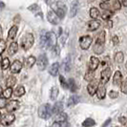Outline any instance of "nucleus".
Segmentation results:
<instances>
[{
  "instance_id": "nucleus-1",
  "label": "nucleus",
  "mask_w": 127,
  "mask_h": 127,
  "mask_svg": "<svg viewBox=\"0 0 127 127\" xmlns=\"http://www.w3.org/2000/svg\"><path fill=\"white\" fill-rule=\"evenodd\" d=\"M57 45V36L53 32H43L40 35V46L42 48L53 49Z\"/></svg>"
},
{
  "instance_id": "nucleus-2",
  "label": "nucleus",
  "mask_w": 127,
  "mask_h": 127,
  "mask_svg": "<svg viewBox=\"0 0 127 127\" xmlns=\"http://www.w3.org/2000/svg\"><path fill=\"white\" fill-rule=\"evenodd\" d=\"M34 42V37H33V34L31 32H27L26 34L23 35V37L21 38V48L24 50V51H28L29 49L32 48V46L33 45Z\"/></svg>"
},
{
  "instance_id": "nucleus-3",
  "label": "nucleus",
  "mask_w": 127,
  "mask_h": 127,
  "mask_svg": "<svg viewBox=\"0 0 127 127\" xmlns=\"http://www.w3.org/2000/svg\"><path fill=\"white\" fill-rule=\"evenodd\" d=\"M53 114V107L49 103H45L38 108V116L43 120H48Z\"/></svg>"
},
{
  "instance_id": "nucleus-4",
  "label": "nucleus",
  "mask_w": 127,
  "mask_h": 127,
  "mask_svg": "<svg viewBox=\"0 0 127 127\" xmlns=\"http://www.w3.org/2000/svg\"><path fill=\"white\" fill-rule=\"evenodd\" d=\"M15 120V117L14 115L12 114V113H7L5 114L0 120V123L3 125V126H9L13 123V121Z\"/></svg>"
},
{
  "instance_id": "nucleus-5",
  "label": "nucleus",
  "mask_w": 127,
  "mask_h": 127,
  "mask_svg": "<svg viewBox=\"0 0 127 127\" xmlns=\"http://www.w3.org/2000/svg\"><path fill=\"white\" fill-rule=\"evenodd\" d=\"M92 37L90 35H83L79 38V45L82 50H88L92 44Z\"/></svg>"
},
{
  "instance_id": "nucleus-6",
  "label": "nucleus",
  "mask_w": 127,
  "mask_h": 127,
  "mask_svg": "<svg viewBox=\"0 0 127 127\" xmlns=\"http://www.w3.org/2000/svg\"><path fill=\"white\" fill-rule=\"evenodd\" d=\"M55 7H56L55 8V12L58 15V17L60 19L63 18L64 16H65V13H66V6H65V4L59 1V2H57V4H56Z\"/></svg>"
},
{
  "instance_id": "nucleus-7",
  "label": "nucleus",
  "mask_w": 127,
  "mask_h": 127,
  "mask_svg": "<svg viewBox=\"0 0 127 127\" xmlns=\"http://www.w3.org/2000/svg\"><path fill=\"white\" fill-rule=\"evenodd\" d=\"M36 65H37L38 69L40 71H44L48 65V58L46 57V55H40L38 58L36 59Z\"/></svg>"
},
{
  "instance_id": "nucleus-8",
  "label": "nucleus",
  "mask_w": 127,
  "mask_h": 127,
  "mask_svg": "<svg viewBox=\"0 0 127 127\" xmlns=\"http://www.w3.org/2000/svg\"><path fill=\"white\" fill-rule=\"evenodd\" d=\"M98 85H99V81L97 79H94V80L90 81L88 86H87V91H88L90 95H94L96 93V90L98 88Z\"/></svg>"
},
{
  "instance_id": "nucleus-9",
  "label": "nucleus",
  "mask_w": 127,
  "mask_h": 127,
  "mask_svg": "<svg viewBox=\"0 0 127 127\" xmlns=\"http://www.w3.org/2000/svg\"><path fill=\"white\" fill-rule=\"evenodd\" d=\"M111 74H112V72H111L110 67H107L104 70H102L101 74H100V83L106 84V83L108 82L110 77H111Z\"/></svg>"
},
{
  "instance_id": "nucleus-10",
  "label": "nucleus",
  "mask_w": 127,
  "mask_h": 127,
  "mask_svg": "<svg viewBox=\"0 0 127 127\" xmlns=\"http://www.w3.org/2000/svg\"><path fill=\"white\" fill-rule=\"evenodd\" d=\"M47 19H48V21L50 23L54 24V25H57L59 23V21H60V18L58 17V15L53 10L48 12V13H47Z\"/></svg>"
},
{
  "instance_id": "nucleus-11",
  "label": "nucleus",
  "mask_w": 127,
  "mask_h": 127,
  "mask_svg": "<svg viewBox=\"0 0 127 127\" xmlns=\"http://www.w3.org/2000/svg\"><path fill=\"white\" fill-rule=\"evenodd\" d=\"M18 108H19L18 100H14V99L9 101L6 105V110H7V112H9V113L14 112V111H16Z\"/></svg>"
},
{
  "instance_id": "nucleus-12",
  "label": "nucleus",
  "mask_w": 127,
  "mask_h": 127,
  "mask_svg": "<svg viewBox=\"0 0 127 127\" xmlns=\"http://www.w3.org/2000/svg\"><path fill=\"white\" fill-rule=\"evenodd\" d=\"M99 26H100V22L98 20H96V19L95 20L93 19V20H91L87 23V30L90 31V32H94V31L97 30L99 28Z\"/></svg>"
},
{
  "instance_id": "nucleus-13",
  "label": "nucleus",
  "mask_w": 127,
  "mask_h": 127,
  "mask_svg": "<svg viewBox=\"0 0 127 127\" xmlns=\"http://www.w3.org/2000/svg\"><path fill=\"white\" fill-rule=\"evenodd\" d=\"M95 94H96V96H97L98 99H103L105 97V95H106V88H105L104 84L99 83L98 88L96 90V93Z\"/></svg>"
},
{
  "instance_id": "nucleus-14",
  "label": "nucleus",
  "mask_w": 127,
  "mask_h": 127,
  "mask_svg": "<svg viewBox=\"0 0 127 127\" xmlns=\"http://www.w3.org/2000/svg\"><path fill=\"white\" fill-rule=\"evenodd\" d=\"M22 67H23V65L19 60H14L13 64L11 65V72L13 74H18L22 69Z\"/></svg>"
},
{
  "instance_id": "nucleus-15",
  "label": "nucleus",
  "mask_w": 127,
  "mask_h": 127,
  "mask_svg": "<svg viewBox=\"0 0 127 127\" xmlns=\"http://www.w3.org/2000/svg\"><path fill=\"white\" fill-rule=\"evenodd\" d=\"M99 65V59L95 57H91L89 62V69L92 71H95Z\"/></svg>"
},
{
  "instance_id": "nucleus-16",
  "label": "nucleus",
  "mask_w": 127,
  "mask_h": 127,
  "mask_svg": "<svg viewBox=\"0 0 127 127\" xmlns=\"http://www.w3.org/2000/svg\"><path fill=\"white\" fill-rule=\"evenodd\" d=\"M28 10L29 11H31L32 13H33L35 15H39V16H41V18L43 17V13L41 12V9H40V7L38 6L37 4H32L31 6L28 7Z\"/></svg>"
},
{
  "instance_id": "nucleus-17",
  "label": "nucleus",
  "mask_w": 127,
  "mask_h": 127,
  "mask_svg": "<svg viewBox=\"0 0 127 127\" xmlns=\"http://www.w3.org/2000/svg\"><path fill=\"white\" fill-rule=\"evenodd\" d=\"M122 75L120 71H117L114 74V76H113V83L116 86H121V83H122Z\"/></svg>"
},
{
  "instance_id": "nucleus-18",
  "label": "nucleus",
  "mask_w": 127,
  "mask_h": 127,
  "mask_svg": "<svg viewBox=\"0 0 127 127\" xmlns=\"http://www.w3.org/2000/svg\"><path fill=\"white\" fill-rule=\"evenodd\" d=\"M17 31H18V26L14 25L13 26L11 29H10V31H9V33H8V41H13L14 37L16 36V33H17Z\"/></svg>"
},
{
  "instance_id": "nucleus-19",
  "label": "nucleus",
  "mask_w": 127,
  "mask_h": 127,
  "mask_svg": "<svg viewBox=\"0 0 127 127\" xmlns=\"http://www.w3.org/2000/svg\"><path fill=\"white\" fill-rule=\"evenodd\" d=\"M36 62V59H35V57H32V56H30V57H28L27 58H25V60H24V65H25L26 68H32V66H33V64Z\"/></svg>"
},
{
  "instance_id": "nucleus-20",
  "label": "nucleus",
  "mask_w": 127,
  "mask_h": 127,
  "mask_svg": "<svg viewBox=\"0 0 127 127\" xmlns=\"http://www.w3.org/2000/svg\"><path fill=\"white\" fill-rule=\"evenodd\" d=\"M17 51H18V44L16 42H12L9 46V49H8L9 56H13L14 54L17 53Z\"/></svg>"
},
{
  "instance_id": "nucleus-21",
  "label": "nucleus",
  "mask_w": 127,
  "mask_h": 127,
  "mask_svg": "<svg viewBox=\"0 0 127 127\" xmlns=\"http://www.w3.org/2000/svg\"><path fill=\"white\" fill-rule=\"evenodd\" d=\"M95 43L104 45V43H105V32L104 31H101V32H99L96 34V36H95Z\"/></svg>"
},
{
  "instance_id": "nucleus-22",
  "label": "nucleus",
  "mask_w": 127,
  "mask_h": 127,
  "mask_svg": "<svg viewBox=\"0 0 127 127\" xmlns=\"http://www.w3.org/2000/svg\"><path fill=\"white\" fill-rule=\"evenodd\" d=\"M58 70H59V63L58 62H55L51 65L50 69H49V73L50 75L53 76H56L58 74Z\"/></svg>"
},
{
  "instance_id": "nucleus-23",
  "label": "nucleus",
  "mask_w": 127,
  "mask_h": 127,
  "mask_svg": "<svg viewBox=\"0 0 127 127\" xmlns=\"http://www.w3.org/2000/svg\"><path fill=\"white\" fill-rule=\"evenodd\" d=\"M80 100V98H79V96L78 95H72L69 97V99H68V102H67V105H68V107H71V106H74V105H76L77 104L78 102Z\"/></svg>"
},
{
  "instance_id": "nucleus-24",
  "label": "nucleus",
  "mask_w": 127,
  "mask_h": 127,
  "mask_svg": "<svg viewBox=\"0 0 127 127\" xmlns=\"http://www.w3.org/2000/svg\"><path fill=\"white\" fill-rule=\"evenodd\" d=\"M67 115L65 114L64 112H60V113H58V114L56 115V117H55V121L56 122H65V121H67Z\"/></svg>"
},
{
  "instance_id": "nucleus-25",
  "label": "nucleus",
  "mask_w": 127,
  "mask_h": 127,
  "mask_svg": "<svg viewBox=\"0 0 127 127\" xmlns=\"http://www.w3.org/2000/svg\"><path fill=\"white\" fill-rule=\"evenodd\" d=\"M16 83V77L13 76H10L6 80V86L7 88H13Z\"/></svg>"
},
{
  "instance_id": "nucleus-26",
  "label": "nucleus",
  "mask_w": 127,
  "mask_h": 127,
  "mask_svg": "<svg viewBox=\"0 0 127 127\" xmlns=\"http://www.w3.org/2000/svg\"><path fill=\"white\" fill-rule=\"evenodd\" d=\"M93 51H94L95 55H101L102 53L104 52V45L95 43V45L93 46Z\"/></svg>"
},
{
  "instance_id": "nucleus-27",
  "label": "nucleus",
  "mask_w": 127,
  "mask_h": 127,
  "mask_svg": "<svg viewBox=\"0 0 127 127\" xmlns=\"http://www.w3.org/2000/svg\"><path fill=\"white\" fill-rule=\"evenodd\" d=\"M121 8V2L120 0H114L111 4H110V11H119Z\"/></svg>"
},
{
  "instance_id": "nucleus-28",
  "label": "nucleus",
  "mask_w": 127,
  "mask_h": 127,
  "mask_svg": "<svg viewBox=\"0 0 127 127\" xmlns=\"http://www.w3.org/2000/svg\"><path fill=\"white\" fill-rule=\"evenodd\" d=\"M25 88L22 86V85H19V86H17L16 87V89L14 90V92H13V95H15V96H17V97H19V96H22V95L25 94Z\"/></svg>"
},
{
  "instance_id": "nucleus-29",
  "label": "nucleus",
  "mask_w": 127,
  "mask_h": 127,
  "mask_svg": "<svg viewBox=\"0 0 127 127\" xmlns=\"http://www.w3.org/2000/svg\"><path fill=\"white\" fill-rule=\"evenodd\" d=\"M84 79L86 80V81H92V80H94L95 79V71H92V70H88L86 72V74H85V76H84Z\"/></svg>"
},
{
  "instance_id": "nucleus-30",
  "label": "nucleus",
  "mask_w": 127,
  "mask_h": 127,
  "mask_svg": "<svg viewBox=\"0 0 127 127\" xmlns=\"http://www.w3.org/2000/svg\"><path fill=\"white\" fill-rule=\"evenodd\" d=\"M62 109H63V104H62V102L58 101L53 106V113L58 114V113L62 112Z\"/></svg>"
},
{
  "instance_id": "nucleus-31",
  "label": "nucleus",
  "mask_w": 127,
  "mask_h": 127,
  "mask_svg": "<svg viewBox=\"0 0 127 127\" xmlns=\"http://www.w3.org/2000/svg\"><path fill=\"white\" fill-rule=\"evenodd\" d=\"M123 60H124V55H123V53L122 52L116 53V55H115V61L118 64H121L123 62Z\"/></svg>"
},
{
  "instance_id": "nucleus-32",
  "label": "nucleus",
  "mask_w": 127,
  "mask_h": 127,
  "mask_svg": "<svg viewBox=\"0 0 127 127\" xmlns=\"http://www.w3.org/2000/svg\"><path fill=\"white\" fill-rule=\"evenodd\" d=\"M58 93H59V90L57 88V86H54L51 89V92H50V96H51L52 100H56L58 95Z\"/></svg>"
},
{
  "instance_id": "nucleus-33",
  "label": "nucleus",
  "mask_w": 127,
  "mask_h": 127,
  "mask_svg": "<svg viewBox=\"0 0 127 127\" xmlns=\"http://www.w3.org/2000/svg\"><path fill=\"white\" fill-rule=\"evenodd\" d=\"M99 11L96 9V8H95V7H93V8H91V10H90V16H91V18L93 19H96L98 16H99Z\"/></svg>"
},
{
  "instance_id": "nucleus-34",
  "label": "nucleus",
  "mask_w": 127,
  "mask_h": 127,
  "mask_svg": "<svg viewBox=\"0 0 127 127\" xmlns=\"http://www.w3.org/2000/svg\"><path fill=\"white\" fill-rule=\"evenodd\" d=\"M77 10H78V4L77 2H74L71 6V12H70V16L71 17H74L77 13Z\"/></svg>"
},
{
  "instance_id": "nucleus-35",
  "label": "nucleus",
  "mask_w": 127,
  "mask_h": 127,
  "mask_svg": "<svg viewBox=\"0 0 127 127\" xmlns=\"http://www.w3.org/2000/svg\"><path fill=\"white\" fill-rule=\"evenodd\" d=\"M113 15V13L111 11H103V13H101V18L104 21H109L111 17Z\"/></svg>"
},
{
  "instance_id": "nucleus-36",
  "label": "nucleus",
  "mask_w": 127,
  "mask_h": 127,
  "mask_svg": "<svg viewBox=\"0 0 127 127\" xmlns=\"http://www.w3.org/2000/svg\"><path fill=\"white\" fill-rule=\"evenodd\" d=\"M94 125H95V121H94L93 119H91V118L86 119V120L82 122L83 127H92V126H94Z\"/></svg>"
},
{
  "instance_id": "nucleus-37",
  "label": "nucleus",
  "mask_w": 127,
  "mask_h": 127,
  "mask_svg": "<svg viewBox=\"0 0 127 127\" xmlns=\"http://www.w3.org/2000/svg\"><path fill=\"white\" fill-rule=\"evenodd\" d=\"M68 87H69V89H70L72 92H76V89H77V86H76V82H75V80H74L73 78H70V79L68 80Z\"/></svg>"
},
{
  "instance_id": "nucleus-38",
  "label": "nucleus",
  "mask_w": 127,
  "mask_h": 127,
  "mask_svg": "<svg viewBox=\"0 0 127 127\" xmlns=\"http://www.w3.org/2000/svg\"><path fill=\"white\" fill-rule=\"evenodd\" d=\"M11 66V62H10V59L8 57L3 58V61L1 64V67H2V70H7L9 67Z\"/></svg>"
},
{
  "instance_id": "nucleus-39",
  "label": "nucleus",
  "mask_w": 127,
  "mask_h": 127,
  "mask_svg": "<svg viewBox=\"0 0 127 127\" xmlns=\"http://www.w3.org/2000/svg\"><path fill=\"white\" fill-rule=\"evenodd\" d=\"M13 95V89L12 88H7L3 91V96H4V98H10L11 96Z\"/></svg>"
},
{
  "instance_id": "nucleus-40",
  "label": "nucleus",
  "mask_w": 127,
  "mask_h": 127,
  "mask_svg": "<svg viewBox=\"0 0 127 127\" xmlns=\"http://www.w3.org/2000/svg\"><path fill=\"white\" fill-rule=\"evenodd\" d=\"M59 81H60V84H61V86L63 87L64 89H69V87H68V81H66V79L64 78L63 76H59Z\"/></svg>"
},
{
  "instance_id": "nucleus-41",
  "label": "nucleus",
  "mask_w": 127,
  "mask_h": 127,
  "mask_svg": "<svg viewBox=\"0 0 127 127\" xmlns=\"http://www.w3.org/2000/svg\"><path fill=\"white\" fill-rule=\"evenodd\" d=\"M121 91L123 93V94H125L127 95V77L122 81L121 85Z\"/></svg>"
},
{
  "instance_id": "nucleus-42",
  "label": "nucleus",
  "mask_w": 127,
  "mask_h": 127,
  "mask_svg": "<svg viewBox=\"0 0 127 127\" xmlns=\"http://www.w3.org/2000/svg\"><path fill=\"white\" fill-rule=\"evenodd\" d=\"M64 70L66 72H69L71 68V62H70V57H67L66 60H64Z\"/></svg>"
},
{
  "instance_id": "nucleus-43",
  "label": "nucleus",
  "mask_w": 127,
  "mask_h": 127,
  "mask_svg": "<svg viewBox=\"0 0 127 127\" xmlns=\"http://www.w3.org/2000/svg\"><path fill=\"white\" fill-rule=\"evenodd\" d=\"M6 46V41L4 39H1L0 40V56H1V54H3V52L5 51Z\"/></svg>"
},
{
  "instance_id": "nucleus-44",
  "label": "nucleus",
  "mask_w": 127,
  "mask_h": 127,
  "mask_svg": "<svg viewBox=\"0 0 127 127\" xmlns=\"http://www.w3.org/2000/svg\"><path fill=\"white\" fill-rule=\"evenodd\" d=\"M100 8L104 11H110V4H108L107 2H102L100 3Z\"/></svg>"
},
{
  "instance_id": "nucleus-45",
  "label": "nucleus",
  "mask_w": 127,
  "mask_h": 127,
  "mask_svg": "<svg viewBox=\"0 0 127 127\" xmlns=\"http://www.w3.org/2000/svg\"><path fill=\"white\" fill-rule=\"evenodd\" d=\"M109 64H110V57H104V59L102 60L101 65L103 66V67H106V68H107V66H108Z\"/></svg>"
},
{
  "instance_id": "nucleus-46",
  "label": "nucleus",
  "mask_w": 127,
  "mask_h": 127,
  "mask_svg": "<svg viewBox=\"0 0 127 127\" xmlns=\"http://www.w3.org/2000/svg\"><path fill=\"white\" fill-rule=\"evenodd\" d=\"M7 103H8V102H7L6 98H4V97H0V109L6 107Z\"/></svg>"
},
{
  "instance_id": "nucleus-47",
  "label": "nucleus",
  "mask_w": 127,
  "mask_h": 127,
  "mask_svg": "<svg viewBox=\"0 0 127 127\" xmlns=\"http://www.w3.org/2000/svg\"><path fill=\"white\" fill-rule=\"evenodd\" d=\"M109 96L111 98H117L119 96V93L117 91H110L109 92Z\"/></svg>"
},
{
  "instance_id": "nucleus-48",
  "label": "nucleus",
  "mask_w": 127,
  "mask_h": 127,
  "mask_svg": "<svg viewBox=\"0 0 127 127\" xmlns=\"http://www.w3.org/2000/svg\"><path fill=\"white\" fill-rule=\"evenodd\" d=\"M53 52H54V55H55V56L59 55V47H58V45H56V46L53 48Z\"/></svg>"
},
{
  "instance_id": "nucleus-49",
  "label": "nucleus",
  "mask_w": 127,
  "mask_h": 127,
  "mask_svg": "<svg viewBox=\"0 0 127 127\" xmlns=\"http://www.w3.org/2000/svg\"><path fill=\"white\" fill-rule=\"evenodd\" d=\"M119 121L121 122V124H123V125L127 124V119L125 118V117H121V118L119 119Z\"/></svg>"
},
{
  "instance_id": "nucleus-50",
  "label": "nucleus",
  "mask_w": 127,
  "mask_h": 127,
  "mask_svg": "<svg viewBox=\"0 0 127 127\" xmlns=\"http://www.w3.org/2000/svg\"><path fill=\"white\" fill-rule=\"evenodd\" d=\"M63 124H64V122H54L53 124H52V126L51 127H63Z\"/></svg>"
},
{
  "instance_id": "nucleus-51",
  "label": "nucleus",
  "mask_w": 127,
  "mask_h": 127,
  "mask_svg": "<svg viewBox=\"0 0 127 127\" xmlns=\"http://www.w3.org/2000/svg\"><path fill=\"white\" fill-rule=\"evenodd\" d=\"M112 41H113V44L114 45H118L119 42H120V39H119V37H118L117 35H115V36H113V38H112Z\"/></svg>"
},
{
  "instance_id": "nucleus-52",
  "label": "nucleus",
  "mask_w": 127,
  "mask_h": 127,
  "mask_svg": "<svg viewBox=\"0 0 127 127\" xmlns=\"http://www.w3.org/2000/svg\"><path fill=\"white\" fill-rule=\"evenodd\" d=\"M105 27H106V28H112V27H113V22H112L111 20L105 21Z\"/></svg>"
},
{
  "instance_id": "nucleus-53",
  "label": "nucleus",
  "mask_w": 127,
  "mask_h": 127,
  "mask_svg": "<svg viewBox=\"0 0 127 127\" xmlns=\"http://www.w3.org/2000/svg\"><path fill=\"white\" fill-rule=\"evenodd\" d=\"M110 122H111V119H108L107 121H106L105 122H104V123H103V124H102L101 127H106L107 125H109V124H110Z\"/></svg>"
},
{
  "instance_id": "nucleus-54",
  "label": "nucleus",
  "mask_w": 127,
  "mask_h": 127,
  "mask_svg": "<svg viewBox=\"0 0 127 127\" xmlns=\"http://www.w3.org/2000/svg\"><path fill=\"white\" fill-rule=\"evenodd\" d=\"M121 5L124 7H127V0H121Z\"/></svg>"
},
{
  "instance_id": "nucleus-55",
  "label": "nucleus",
  "mask_w": 127,
  "mask_h": 127,
  "mask_svg": "<svg viewBox=\"0 0 127 127\" xmlns=\"http://www.w3.org/2000/svg\"><path fill=\"white\" fill-rule=\"evenodd\" d=\"M4 8H5V4L0 1V10H2V9H4Z\"/></svg>"
},
{
  "instance_id": "nucleus-56",
  "label": "nucleus",
  "mask_w": 127,
  "mask_h": 127,
  "mask_svg": "<svg viewBox=\"0 0 127 127\" xmlns=\"http://www.w3.org/2000/svg\"><path fill=\"white\" fill-rule=\"evenodd\" d=\"M2 34H3V29L0 25V40H1V37H2Z\"/></svg>"
},
{
  "instance_id": "nucleus-57",
  "label": "nucleus",
  "mask_w": 127,
  "mask_h": 127,
  "mask_svg": "<svg viewBox=\"0 0 127 127\" xmlns=\"http://www.w3.org/2000/svg\"><path fill=\"white\" fill-rule=\"evenodd\" d=\"M3 95V89H2V87L0 86V96Z\"/></svg>"
},
{
  "instance_id": "nucleus-58",
  "label": "nucleus",
  "mask_w": 127,
  "mask_h": 127,
  "mask_svg": "<svg viewBox=\"0 0 127 127\" xmlns=\"http://www.w3.org/2000/svg\"><path fill=\"white\" fill-rule=\"evenodd\" d=\"M2 61H3V59H2V57L0 56V64H2Z\"/></svg>"
},
{
  "instance_id": "nucleus-59",
  "label": "nucleus",
  "mask_w": 127,
  "mask_h": 127,
  "mask_svg": "<svg viewBox=\"0 0 127 127\" xmlns=\"http://www.w3.org/2000/svg\"><path fill=\"white\" fill-rule=\"evenodd\" d=\"M107 1H109V0H102V2H107Z\"/></svg>"
},
{
  "instance_id": "nucleus-60",
  "label": "nucleus",
  "mask_w": 127,
  "mask_h": 127,
  "mask_svg": "<svg viewBox=\"0 0 127 127\" xmlns=\"http://www.w3.org/2000/svg\"><path fill=\"white\" fill-rule=\"evenodd\" d=\"M125 67H126V69H127V62H126V64H125Z\"/></svg>"
},
{
  "instance_id": "nucleus-61",
  "label": "nucleus",
  "mask_w": 127,
  "mask_h": 127,
  "mask_svg": "<svg viewBox=\"0 0 127 127\" xmlns=\"http://www.w3.org/2000/svg\"><path fill=\"white\" fill-rule=\"evenodd\" d=\"M0 117H1V114H0Z\"/></svg>"
}]
</instances>
